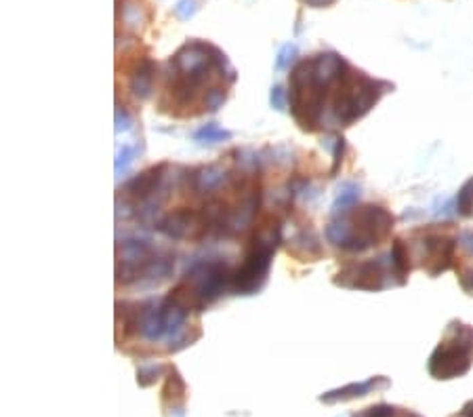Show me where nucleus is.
<instances>
[{
  "label": "nucleus",
  "mask_w": 473,
  "mask_h": 417,
  "mask_svg": "<svg viewBox=\"0 0 473 417\" xmlns=\"http://www.w3.org/2000/svg\"><path fill=\"white\" fill-rule=\"evenodd\" d=\"M288 85L290 112L303 131H322L329 124L349 126L393 89L385 81L370 79L349 67L335 53L299 61Z\"/></svg>",
  "instance_id": "nucleus-1"
},
{
  "label": "nucleus",
  "mask_w": 473,
  "mask_h": 417,
  "mask_svg": "<svg viewBox=\"0 0 473 417\" xmlns=\"http://www.w3.org/2000/svg\"><path fill=\"white\" fill-rule=\"evenodd\" d=\"M393 224H396V218L385 206L362 204L343 211L337 222L326 228V236L337 249L362 253L389 240Z\"/></svg>",
  "instance_id": "nucleus-2"
},
{
  "label": "nucleus",
  "mask_w": 473,
  "mask_h": 417,
  "mask_svg": "<svg viewBox=\"0 0 473 417\" xmlns=\"http://www.w3.org/2000/svg\"><path fill=\"white\" fill-rule=\"evenodd\" d=\"M404 240V238H402ZM410 265L423 268L427 274L438 276L456 265L458 236L452 224H431L415 228L404 240Z\"/></svg>",
  "instance_id": "nucleus-3"
},
{
  "label": "nucleus",
  "mask_w": 473,
  "mask_h": 417,
  "mask_svg": "<svg viewBox=\"0 0 473 417\" xmlns=\"http://www.w3.org/2000/svg\"><path fill=\"white\" fill-rule=\"evenodd\" d=\"M227 285H233V274L229 272V265L225 261H200L192 270H188L175 289H171L169 300L188 312H200L210 306L227 289Z\"/></svg>",
  "instance_id": "nucleus-4"
},
{
  "label": "nucleus",
  "mask_w": 473,
  "mask_h": 417,
  "mask_svg": "<svg viewBox=\"0 0 473 417\" xmlns=\"http://www.w3.org/2000/svg\"><path fill=\"white\" fill-rule=\"evenodd\" d=\"M473 365V327L452 320L429 359V373L435 379H454Z\"/></svg>",
  "instance_id": "nucleus-5"
},
{
  "label": "nucleus",
  "mask_w": 473,
  "mask_h": 417,
  "mask_svg": "<svg viewBox=\"0 0 473 417\" xmlns=\"http://www.w3.org/2000/svg\"><path fill=\"white\" fill-rule=\"evenodd\" d=\"M274 234H278V226L255 234V238L247 247L240 268L233 274V285H231L233 291L249 295V293H255L261 289L265 276H267V270H269V263H272L274 249H276Z\"/></svg>",
  "instance_id": "nucleus-6"
},
{
  "label": "nucleus",
  "mask_w": 473,
  "mask_h": 417,
  "mask_svg": "<svg viewBox=\"0 0 473 417\" xmlns=\"http://www.w3.org/2000/svg\"><path fill=\"white\" fill-rule=\"evenodd\" d=\"M454 270L465 293L473 295V232H467L458 238V255Z\"/></svg>",
  "instance_id": "nucleus-7"
},
{
  "label": "nucleus",
  "mask_w": 473,
  "mask_h": 417,
  "mask_svg": "<svg viewBox=\"0 0 473 417\" xmlns=\"http://www.w3.org/2000/svg\"><path fill=\"white\" fill-rule=\"evenodd\" d=\"M160 400H163L165 413H169V411L183 413V407H185V400H188V386H185V382L181 379V375L177 373L175 367L169 369V379H167V386L163 388Z\"/></svg>",
  "instance_id": "nucleus-8"
},
{
  "label": "nucleus",
  "mask_w": 473,
  "mask_h": 417,
  "mask_svg": "<svg viewBox=\"0 0 473 417\" xmlns=\"http://www.w3.org/2000/svg\"><path fill=\"white\" fill-rule=\"evenodd\" d=\"M354 417H421V415L410 409L393 407V404H372V407L358 411Z\"/></svg>",
  "instance_id": "nucleus-9"
},
{
  "label": "nucleus",
  "mask_w": 473,
  "mask_h": 417,
  "mask_svg": "<svg viewBox=\"0 0 473 417\" xmlns=\"http://www.w3.org/2000/svg\"><path fill=\"white\" fill-rule=\"evenodd\" d=\"M456 206H458V213L465 215V218H473V179H469L460 194H458V200H456Z\"/></svg>",
  "instance_id": "nucleus-10"
},
{
  "label": "nucleus",
  "mask_w": 473,
  "mask_h": 417,
  "mask_svg": "<svg viewBox=\"0 0 473 417\" xmlns=\"http://www.w3.org/2000/svg\"><path fill=\"white\" fill-rule=\"evenodd\" d=\"M122 22L128 26V28H141L143 22H145V15H143V9L141 5L137 3H128L122 11Z\"/></svg>",
  "instance_id": "nucleus-11"
},
{
  "label": "nucleus",
  "mask_w": 473,
  "mask_h": 417,
  "mask_svg": "<svg viewBox=\"0 0 473 417\" xmlns=\"http://www.w3.org/2000/svg\"><path fill=\"white\" fill-rule=\"evenodd\" d=\"M196 11H198L196 0H179L177 7H175V15L179 19H190Z\"/></svg>",
  "instance_id": "nucleus-12"
},
{
  "label": "nucleus",
  "mask_w": 473,
  "mask_h": 417,
  "mask_svg": "<svg viewBox=\"0 0 473 417\" xmlns=\"http://www.w3.org/2000/svg\"><path fill=\"white\" fill-rule=\"evenodd\" d=\"M452 417H473V400L471 402H467L456 415H452Z\"/></svg>",
  "instance_id": "nucleus-13"
},
{
  "label": "nucleus",
  "mask_w": 473,
  "mask_h": 417,
  "mask_svg": "<svg viewBox=\"0 0 473 417\" xmlns=\"http://www.w3.org/2000/svg\"><path fill=\"white\" fill-rule=\"evenodd\" d=\"M305 3H309L313 7H326L329 3H333V0H305Z\"/></svg>",
  "instance_id": "nucleus-14"
}]
</instances>
